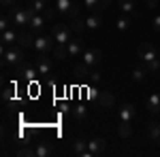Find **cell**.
Instances as JSON below:
<instances>
[{
  "label": "cell",
  "mask_w": 160,
  "mask_h": 157,
  "mask_svg": "<svg viewBox=\"0 0 160 157\" xmlns=\"http://www.w3.org/2000/svg\"><path fill=\"white\" fill-rule=\"evenodd\" d=\"M71 149H73L75 155H81V157H90V153H88V140L86 138H75L73 142H71Z\"/></svg>",
  "instance_id": "14"
},
{
  "label": "cell",
  "mask_w": 160,
  "mask_h": 157,
  "mask_svg": "<svg viewBox=\"0 0 160 157\" xmlns=\"http://www.w3.org/2000/svg\"><path fill=\"white\" fill-rule=\"evenodd\" d=\"M26 62L24 58V47L19 45H11V47L2 49V66L4 68H17Z\"/></svg>",
  "instance_id": "1"
},
{
  "label": "cell",
  "mask_w": 160,
  "mask_h": 157,
  "mask_svg": "<svg viewBox=\"0 0 160 157\" xmlns=\"http://www.w3.org/2000/svg\"><path fill=\"white\" fill-rule=\"evenodd\" d=\"M56 38L53 36H43V34H38L37 38H34V51L37 53H53V49H56Z\"/></svg>",
  "instance_id": "5"
},
{
  "label": "cell",
  "mask_w": 160,
  "mask_h": 157,
  "mask_svg": "<svg viewBox=\"0 0 160 157\" xmlns=\"http://www.w3.org/2000/svg\"><path fill=\"white\" fill-rule=\"evenodd\" d=\"M53 58H56V60H66V58H68V47L58 43L56 49H53Z\"/></svg>",
  "instance_id": "31"
},
{
  "label": "cell",
  "mask_w": 160,
  "mask_h": 157,
  "mask_svg": "<svg viewBox=\"0 0 160 157\" xmlns=\"http://www.w3.org/2000/svg\"><path fill=\"white\" fill-rule=\"evenodd\" d=\"M0 2H2V7H4V9H11L15 0H0Z\"/></svg>",
  "instance_id": "37"
},
{
  "label": "cell",
  "mask_w": 160,
  "mask_h": 157,
  "mask_svg": "<svg viewBox=\"0 0 160 157\" xmlns=\"http://www.w3.org/2000/svg\"><path fill=\"white\" fill-rule=\"evenodd\" d=\"M17 74L24 79L26 83H34L38 76V70H37V66H32V64H28V62H24L22 66H17Z\"/></svg>",
  "instance_id": "10"
},
{
  "label": "cell",
  "mask_w": 160,
  "mask_h": 157,
  "mask_svg": "<svg viewBox=\"0 0 160 157\" xmlns=\"http://www.w3.org/2000/svg\"><path fill=\"white\" fill-rule=\"evenodd\" d=\"M152 25H154V30H156V32L160 34V15H156V17L152 19Z\"/></svg>",
  "instance_id": "34"
},
{
  "label": "cell",
  "mask_w": 160,
  "mask_h": 157,
  "mask_svg": "<svg viewBox=\"0 0 160 157\" xmlns=\"http://www.w3.org/2000/svg\"><path fill=\"white\" fill-rule=\"evenodd\" d=\"M115 28L120 30V32H128L130 28H132V15H120L118 19H115Z\"/></svg>",
  "instance_id": "21"
},
{
  "label": "cell",
  "mask_w": 160,
  "mask_h": 157,
  "mask_svg": "<svg viewBox=\"0 0 160 157\" xmlns=\"http://www.w3.org/2000/svg\"><path fill=\"white\" fill-rule=\"evenodd\" d=\"M34 66H37V70L41 76H47L51 72V68H53V62H51L49 53H37V58H34Z\"/></svg>",
  "instance_id": "8"
},
{
  "label": "cell",
  "mask_w": 160,
  "mask_h": 157,
  "mask_svg": "<svg viewBox=\"0 0 160 157\" xmlns=\"http://www.w3.org/2000/svg\"><path fill=\"white\" fill-rule=\"evenodd\" d=\"M81 2L90 13H100L111 4V0H81Z\"/></svg>",
  "instance_id": "13"
},
{
  "label": "cell",
  "mask_w": 160,
  "mask_h": 157,
  "mask_svg": "<svg viewBox=\"0 0 160 157\" xmlns=\"http://www.w3.org/2000/svg\"><path fill=\"white\" fill-rule=\"evenodd\" d=\"M148 110L152 115H160V94H152L148 98Z\"/></svg>",
  "instance_id": "24"
},
{
  "label": "cell",
  "mask_w": 160,
  "mask_h": 157,
  "mask_svg": "<svg viewBox=\"0 0 160 157\" xmlns=\"http://www.w3.org/2000/svg\"><path fill=\"white\" fill-rule=\"evenodd\" d=\"M143 4H145L148 9H156V7H158V0H143Z\"/></svg>",
  "instance_id": "35"
},
{
  "label": "cell",
  "mask_w": 160,
  "mask_h": 157,
  "mask_svg": "<svg viewBox=\"0 0 160 157\" xmlns=\"http://www.w3.org/2000/svg\"><path fill=\"white\" fill-rule=\"evenodd\" d=\"M118 9H120L124 15H132V17H135V0H120V2H118Z\"/></svg>",
  "instance_id": "25"
},
{
  "label": "cell",
  "mask_w": 160,
  "mask_h": 157,
  "mask_svg": "<svg viewBox=\"0 0 160 157\" xmlns=\"http://www.w3.org/2000/svg\"><path fill=\"white\" fill-rule=\"evenodd\" d=\"M148 74L149 72L145 70V66H139V68H132V74H130V76H132V81H135V83H143Z\"/></svg>",
  "instance_id": "27"
},
{
  "label": "cell",
  "mask_w": 160,
  "mask_h": 157,
  "mask_svg": "<svg viewBox=\"0 0 160 157\" xmlns=\"http://www.w3.org/2000/svg\"><path fill=\"white\" fill-rule=\"evenodd\" d=\"M71 113H73V117L77 121H79V119H86V117H88V109H86V104H81V102H79V104H75L73 109H71Z\"/></svg>",
  "instance_id": "28"
},
{
  "label": "cell",
  "mask_w": 160,
  "mask_h": 157,
  "mask_svg": "<svg viewBox=\"0 0 160 157\" xmlns=\"http://www.w3.org/2000/svg\"><path fill=\"white\" fill-rule=\"evenodd\" d=\"M156 145H158V146H160V138H158V140H156Z\"/></svg>",
  "instance_id": "38"
},
{
  "label": "cell",
  "mask_w": 160,
  "mask_h": 157,
  "mask_svg": "<svg viewBox=\"0 0 160 157\" xmlns=\"http://www.w3.org/2000/svg\"><path fill=\"white\" fill-rule=\"evenodd\" d=\"M11 96H13V89H11V87H7L4 94H2V98H4V100H11Z\"/></svg>",
  "instance_id": "36"
},
{
  "label": "cell",
  "mask_w": 160,
  "mask_h": 157,
  "mask_svg": "<svg viewBox=\"0 0 160 157\" xmlns=\"http://www.w3.org/2000/svg\"><path fill=\"white\" fill-rule=\"evenodd\" d=\"M51 36L56 38V43H60V45H68V40L73 38V30H71V25L56 24L51 28Z\"/></svg>",
  "instance_id": "6"
},
{
  "label": "cell",
  "mask_w": 160,
  "mask_h": 157,
  "mask_svg": "<svg viewBox=\"0 0 160 157\" xmlns=\"http://www.w3.org/2000/svg\"><path fill=\"white\" fill-rule=\"evenodd\" d=\"M118 134H120V138H130V136H132V125H130V121H120Z\"/></svg>",
  "instance_id": "26"
},
{
  "label": "cell",
  "mask_w": 160,
  "mask_h": 157,
  "mask_svg": "<svg viewBox=\"0 0 160 157\" xmlns=\"http://www.w3.org/2000/svg\"><path fill=\"white\" fill-rule=\"evenodd\" d=\"M51 153H53V149H51V145L47 142V140L37 142V146H34V155L37 157H49Z\"/></svg>",
  "instance_id": "23"
},
{
  "label": "cell",
  "mask_w": 160,
  "mask_h": 157,
  "mask_svg": "<svg viewBox=\"0 0 160 157\" xmlns=\"http://www.w3.org/2000/svg\"><path fill=\"white\" fill-rule=\"evenodd\" d=\"M94 100L98 102V106H102V109H113L115 106V98H113L111 91H100Z\"/></svg>",
  "instance_id": "16"
},
{
  "label": "cell",
  "mask_w": 160,
  "mask_h": 157,
  "mask_svg": "<svg viewBox=\"0 0 160 157\" xmlns=\"http://www.w3.org/2000/svg\"><path fill=\"white\" fill-rule=\"evenodd\" d=\"M118 117H120V121H132V117H135V106H132L130 102L120 104V109H118Z\"/></svg>",
  "instance_id": "17"
},
{
  "label": "cell",
  "mask_w": 160,
  "mask_h": 157,
  "mask_svg": "<svg viewBox=\"0 0 160 157\" xmlns=\"http://www.w3.org/2000/svg\"><path fill=\"white\" fill-rule=\"evenodd\" d=\"M73 74L77 76V79H88L90 83H98L100 81V72L96 70V68H92L90 64H86V62L77 64V66L73 68Z\"/></svg>",
  "instance_id": "2"
},
{
  "label": "cell",
  "mask_w": 160,
  "mask_h": 157,
  "mask_svg": "<svg viewBox=\"0 0 160 157\" xmlns=\"http://www.w3.org/2000/svg\"><path fill=\"white\" fill-rule=\"evenodd\" d=\"M45 2H49V0H45Z\"/></svg>",
  "instance_id": "40"
},
{
  "label": "cell",
  "mask_w": 160,
  "mask_h": 157,
  "mask_svg": "<svg viewBox=\"0 0 160 157\" xmlns=\"http://www.w3.org/2000/svg\"><path fill=\"white\" fill-rule=\"evenodd\" d=\"M56 13H58V9H56V7H49V4H47V9L43 11V15L47 17V21H51V19L56 17Z\"/></svg>",
  "instance_id": "33"
},
{
  "label": "cell",
  "mask_w": 160,
  "mask_h": 157,
  "mask_svg": "<svg viewBox=\"0 0 160 157\" xmlns=\"http://www.w3.org/2000/svg\"><path fill=\"white\" fill-rule=\"evenodd\" d=\"M34 32H19V36H17V45L24 49H32L34 47Z\"/></svg>",
  "instance_id": "19"
},
{
  "label": "cell",
  "mask_w": 160,
  "mask_h": 157,
  "mask_svg": "<svg viewBox=\"0 0 160 157\" xmlns=\"http://www.w3.org/2000/svg\"><path fill=\"white\" fill-rule=\"evenodd\" d=\"M137 55L143 64H152V62L158 60V49L154 43H141L139 49H137Z\"/></svg>",
  "instance_id": "3"
},
{
  "label": "cell",
  "mask_w": 160,
  "mask_h": 157,
  "mask_svg": "<svg viewBox=\"0 0 160 157\" xmlns=\"http://www.w3.org/2000/svg\"><path fill=\"white\" fill-rule=\"evenodd\" d=\"M66 47H68V58H77V55H81V53L86 51V40L77 34L75 38L68 40V45H66Z\"/></svg>",
  "instance_id": "11"
},
{
  "label": "cell",
  "mask_w": 160,
  "mask_h": 157,
  "mask_svg": "<svg viewBox=\"0 0 160 157\" xmlns=\"http://www.w3.org/2000/svg\"><path fill=\"white\" fill-rule=\"evenodd\" d=\"M137 2H143V0H137Z\"/></svg>",
  "instance_id": "39"
},
{
  "label": "cell",
  "mask_w": 160,
  "mask_h": 157,
  "mask_svg": "<svg viewBox=\"0 0 160 157\" xmlns=\"http://www.w3.org/2000/svg\"><path fill=\"white\" fill-rule=\"evenodd\" d=\"M15 155H19V157H37L34 155V146H22V149H17Z\"/></svg>",
  "instance_id": "32"
},
{
  "label": "cell",
  "mask_w": 160,
  "mask_h": 157,
  "mask_svg": "<svg viewBox=\"0 0 160 157\" xmlns=\"http://www.w3.org/2000/svg\"><path fill=\"white\" fill-rule=\"evenodd\" d=\"M81 62H86L92 68H96L100 62H102V51L96 49V47H86V51L81 53Z\"/></svg>",
  "instance_id": "9"
},
{
  "label": "cell",
  "mask_w": 160,
  "mask_h": 157,
  "mask_svg": "<svg viewBox=\"0 0 160 157\" xmlns=\"http://www.w3.org/2000/svg\"><path fill=\"white\" fill-rule=\"evenodd\" d=\"M32 15H37L32 9H13L9 17H11L13 25H28L30 19H32Z\"/></svg>",
  "instance_id": "7"
},
{
  "label": "cell",
  "mask_w": 160,
  "mask_h": 157,
  "mask_svg": "<svg viewBox=\"0 0 160 157\" xmlns=\"http://www.w3.org/2000/svg\"><path fill=\"white\" fill-rule=\"evenodd\" d=\"M17 32H13V28H9V30H4L2 34H0V40H2V49L11 47V45H17Z\"/></svg>",
  "instance_id": "18"
},
{
  "label": "cell",
  "mask_w": 160,
  "mask_h": 157,
  "mask_svg": "<svg viewBox=\"0 0 160 157\" xmlns=\"http://www.w3.org/2000/svg\"><path fill=\"white\" fill-rule=\"evenodd\" d=\"M86 24H88V30L90 32H96V30H100V25H102V17H100L98 13H90L86 17Z\"/></svg>",
  "instance_id": "20"
},
{
  "label": "cell",
  "mask_w": 160,
  "mask_h": 157,
  "mask_svg": "<svg viewBox=\"0 0 160 157\" xmlns=\"http://www.w3.org/2000/svg\"><path fill=\"white\" fill-rule=\"evenodd\" d=\"M71 30H73L75 34H79V36H83V32H86L88 30V24H86V19H81V17H79V15H77V17H73V19H71Z\"/></svg>",
  "instance_id": "22"
},
{
  "label": "cell",
  "mask_w": 160,
  "mask_h": 157,
  "mask_svg": "<svg viewBox=\"0 0 160 157\" xmlns=\"http://www.w3.org/2000/svg\"><path fill=\"white\" fill-rule=\"evenodd\" d=\"M47 4L49 2H45V0H28V9H32L34 13H43L47 9Z\"/></svg>",
  "instance_id": "30"
},
{
  "label": "cell",
  "mask_w": 160,
  "mask_h": 157,
  "mask_svg": "<svg viewBox=\"0 0 160 157\" xmlns=\"http://www.w3.org/2000/svg\"><path fill=\"white\" fill-rule=\"evenodd\" d=\"M56 9H58V13L60 15H64V17H77L79 15V2L77 0H56Z\"/></svg>",
  "instance_id": "4"
},
{
  "label": "cell",
  "mask_w": 160,
  "mask_h": 157,
  "mask_svg": "<svg viewBox=\"0 0 160 157\" xmlns=\"http://www.w3.org/2000/svg\"><path fill=\"white\" fill-rule=\"evenodd\" d=\"M45 24H47V17L43 15V13H37V15H32V19H30V32H34V34H38L43 28H45Z\"/></svg>",
  "instance_id": "15"
},
{
  "label": "cell",
  "mask_w": 160,
  "mask_h": 157,
  "mask_svg": "<svg viewBox=\"0 0 160 157\" xmlns=\"http://www.w3.org/2000/svg\"><path fill=\"white\" fill-rule=\"evenodd\" d=\"M148 136L156 142L160 138V123L158 121H149V125H148Z\"/></svg>",
  "instance_id": "29"
},
{
  "label": "cell",
  "mask_w": 160,
  "mask_h": 157,
  "mask_svg": "<svg viewBox=\"0 0 160 157\" xmlns=\"http://www.w3.org/2000/svg\"><path fill=\"white\" fill-rule=\"evenodd\" d=\"M105 146H107L105 138H92V140H88V153H90V157L102 155L105 153Z\"/></svg>",
  "instance_id": "12"
}]
</instances>
